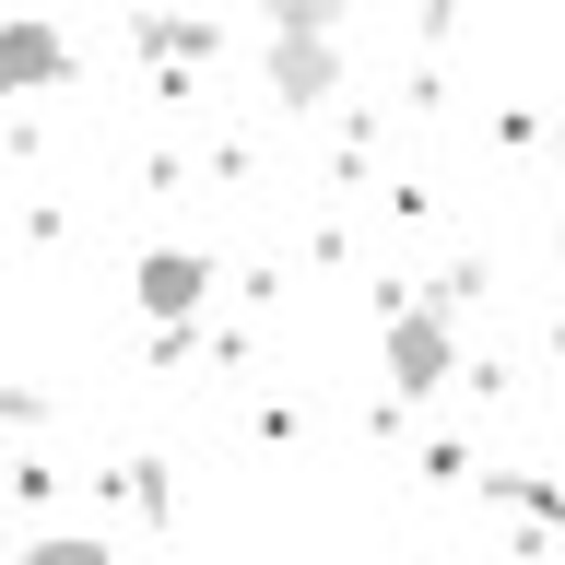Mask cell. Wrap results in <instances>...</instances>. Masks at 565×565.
<instances>
[{"instance_id":"2","label":"cell","mask_w":565,"mask_h":565,"mask_svg":"<svg viewBox=\"0 0 565 565\" xmlns=\"http://www.w3.org/2000/svg\"><path fill=\"white\" fill-rule=\"evenodd\" d=\"M71 83V35L60 24H0V95H47Z\"/></svg>"},{"instance_id":"4","label":"cell","mask_w":565,"mask_h":565,"mask_svg":"<svg viewBox=\"0 0 565 565\" xmlns=\"http://www.w3.org/2000/svg\"><path fill=\"white\" fill-rule=\"evenodd\" d=\"M201 259H189V247H153V259H141V307H153V318H166V330H177V318H189V307H201Z\"/></svg>"},{"instance_id":"3","label":"cell","mask_w":565,"mask_h":565,"mask_svg":"<svg viewBox=\"0 0 565 565\" xmlns=\"http://www.w3.org/2000/svg\"><path fill=\"white\" fill-rule=\"evenodd\" d=\"M342 60H330V35H271V95L282 106H330Z\"/></svg>"},{"instance_id":"5","label":"cell","mask_w":565,"mask_h":565,"mask_svg":"<svg viewBox=\"0 0 565 565\" xmlns=\"http://www.w3.org/2000/svg\"><path fill=\"white\" fill-rule=\"evenodd\" d=\"M342 12H353V0H259L271 35H342Z\"/></svg>"},{"instance_id":"1","label":"cell","mask_w":565,"mask_h":565,"mask_svg":"<svg viewBox=\"0 0 565 565\" xmlns=\"http://www.w3.org/2000/svg\"><path fill=\"white\" fill-rule=\"evenodd\" d=\"M448 377H459L448 307H401V318H388V388H401V401H424V388H448Z\"/></svg>"},{"instance_id":"6","label":"cell","mask_w":565,"mask_h":565,"mask_svg":"<svg viewBox=\"0 0 565 565\" xmlns=\"http://www.w3.org/2000/svg\"><path fill=\"white\" fill-rule=\"evenodd\" d=\"M24 565H106V542H71V530H60V542H35Z\"/></svg>"}]
</instances>
